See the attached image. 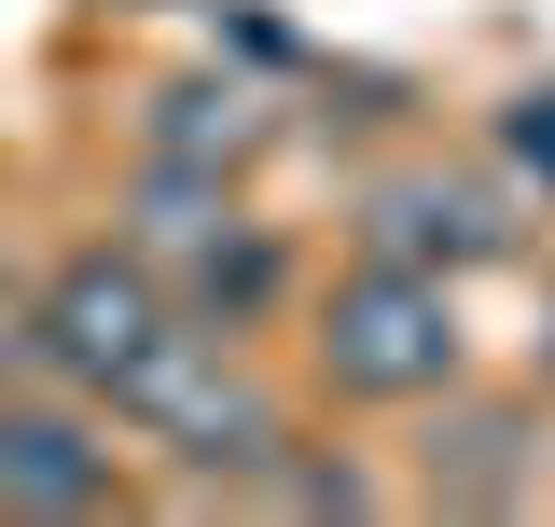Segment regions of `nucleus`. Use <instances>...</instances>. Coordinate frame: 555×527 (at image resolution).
Instances as JSON below:
<instances>
[{
	"instance_id": "nucleus-4",
	"label": "nucleus",
	"mask_w": 555,
	"mask_h": 527,
	"mask_svg": "<svg viewBox=\"0 0 555 527\" xmlns=\"http://www.w3.org/2000/svg\"><path fill=\"white\" fill-rule=\"evenodd\" d=\"M500 236H514V222H500L473 181H444V167L375 181V208H361V250H375V264H444V278H459V264H486Z\"/></svg>"
},
{
	"instance_id": "nucleus-5",
	"label": "nucleus",
	"mask_w": 555,
	"mask_h": 527,
	"mask_svg": "<svg viewBox=\"0 0 555 527\" xmlns=\"http://www.w3.org/2000/svg\"><path fill=\"white\" fill-rule=\"evenodd\" d=\"M528 472H542L528 402H444V430H430V500L444 514H514Z\"/></svg>"
},
{
	"instance_id": "nucleus-2",
	"label": "nucleus",
	"mask_w": 555,
	"mask_h": 527,
	"mask_svg": "<svg viewBox=\"0 0 555 527\" xmlns=\"http://www.w3.org/2000/svg\"><path fill=\"white\" fill-rule=\"evenodd\" d=\"M167 320H181V306H167V278H153L139 250H83V264H56V278H42V306H28V361L112 402L139 361L167 347Z\"/></svg>"
},
{
	"instance_id": "nucleus-7",
	"label": "nucleus",
	"mask_w": 555,
	"mask_h": 527,
	"mask_svg": "<svg viewBox=\"0 0 555 527\" xmlns=\"http://www.w3.org/2000/svg\"><path fill=\"white\" fill-rule=\"evenodd\" d=\"M278 292H292V250H278L264 222H222V236H208L195 250V320H222V333H250L278 306Z\"/></svg>"
},
{
	"instance_id": "nucleus-9",
	"label": "nucleus",
	"mask_w": 555,
	"mask_h": 527,
	"mask_svg": "<svg viewBox=\"0 0 555 527\" xmlns=\"http://www.w3.org/2000/svg\"><path fill=\"white\" fill-rule=\"evenodd\" d=\"M264 486H278V500H292V514H361V500H375V486H361V472H347V459H334V472H320V459H278Z\"/></svg>"
},
{
	"instance_id": "nucleus-3",
	"label": "nucleus",
	"mask_w": 555,
	"mask_h": 527,
	"mask_svg": "<svg viewBox=\"0 0 555 527\" xmlns=\"http://www.w3.org/2000/svg\"><path fill=\"white\" fill-rule=\"evenodd\" d=\"M112 500V430L83 402H0V514H98Z\"/></svg>"
},
{
	"instance_id": "nucleus-11",
	"label": "nucleus",
	"mask_w": 555,
	"mask_h": 527,
	"mask_svg": "<svg viewBox=\"0 0 555 527\" xmlns=\"http://www.w3.org/2000/svg\"><path fill=\"white\" fill-rule=\"evenodd\" d=\"M542 375H555V306H542Z\"/></svg>"
},
{
	"instance_id": "nucleus-8",
	"label": "nucleus",
	"mask_w": 555,
	"mask_h": 527,
	"mask_svg": "<svg viewBox=\"0 0 555 527\" xmlns=\"http://www.w3.org/2000/svg\"><path fill=\"white\" fill-rule=\"evenodd\" d=\"M236 222V195H222V167H181V153H139V250H181L195 264L208 236Z\"/></svg>"
},
{
	"instance_id": "nucleus-1",
	"label": "nucleus",
	"mask_w": 555,
	"mask_h": 527,
	"mask_svg": "<svg viewBox=\"0 0 555 527\" xmlns=\"http://www.w3.org/2000/svg\"><path fill=\"white\" fill-rule=\"evenodd\" d=\"M459 361H473V333H459V278L444 264H375L334 278V306H320V375L347 402H444L459 389Z\"/></svg>"
},
{
	"instance_id": "nucleus-6",
	"label": "nucleus",
	"mask_w": 555,
	"mask_h": 527,
	"mask_svg": "<svg viewBox=\"0 0 555 527\" xmlns=\"http://www.w3.org/2000/svg\"><path fill=\"white\" fill-rule=\"evenodd\" d=\"M139 153H181V167H222V181H236V167L264 153V98H250V83H167Z\"/></svg>"
},
{
	"instance_id": "nucleus-10",
	"label": "nucleus",
	"mask_w": 555,
	"mask_h": 527,
	"mask_svg": "<svg viewBox=\"0 0 555 527\" xmlns=\"http://www.w3.org/2000/svg\"><path fill=\"white\" fill-rule=\"evenodd\" d=\"M514 153H528V167H555V98H514Z\"/></svg>"
}]
</instances>
